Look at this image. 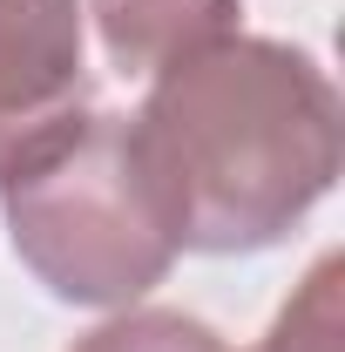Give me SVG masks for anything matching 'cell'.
Segmentation results:
<instances>
[{
	"label": "cell",
	"mask_w": 345,
	"mask_h": 352,
	"mask_svg": "<svg viewBox=\"0 0 345 352\" xmlns=\"http://www.w3.org/2000/svg\"><path fill=\"white\" fill-rule=\"evenodd\" d=\"M129 122L183 251L210 258L285 244L345 163L332 75L304 47L264 34H230L163 68Z\"/></svg>",
	"instance_id": "obj_1"
},
{
	"label": "cell",
	"mask_w": 345,
	"mask_h": 352,
	"mask_svg": "<svg viewBox=\"0 0 345 352\" xmlns=\"http://www.w3.org/2000/svg\"><path fill=\"white\" fill-rule=\"evenodd\" d=\"M7 244L61 305L122 311L170 278L176 217L129 116H82L0 183Z\"/></svg>",
	"instance_id": "obj_2"
},
{
	"label": "cell",
	"mask_w": 345,
	"mask_h": 352,
	"mask_svg": "<svg viewBox=\"0 0 345 352\" xmlns=\"http://www.w3.org/2000/svg\"><path fill=\"white\" fill-rule=\"evenodd\" d=\"M88 109L82 0H0V183Z\"/></svg>",
	"instance_id": "obj_3"
},
{
	"label": "cell",
	"mask_w": 345,
	"mask_h": 352,
	"mask_svg": "<svg viewBox=\"0 0 345 352\" xmlns=\"http://www.w3.org/2000/svg\"><path fill=\"white\" fill-rule=\"evenodd\" d=\"M88 21L122 82H156L163 68L244 34L237 0H88Z\"/></svg>",
	"instance_id": "obj_4"
},
{
	"label": "cell",
	"mask_w": 345,
	"mask_h": 352,
	"mask_svg": "<svg viewBox=\"0 0 345 352\" xmlns=\"http://www.w3.org/2000/svg\"><path fill=\"white\" fill-rule=\"evenodd\" d=\"M339 285H345V258L325 251V258L304 271V285L291 292V305L271 318L258 352H339L345 311H339Z\"/></svg>",
	"instance_id": "obj_5"
},
{
	"label": "cell",
	"mask_w": 345,
	"mask_h": 352,
	"mask_svg": "<svg viewBox=\"0 0 345 352\" xmlns=\"http://www.w3.org/2000/svg\"><path fill=\"white\" fill-rule=\"evenodd\" d=\"M68 352H230L223 332H210L190 311H163V305H122L115 318H102L88 339H75Z\"/></svg>",
	"instance_id": "obj_6"
}]
</instances>
